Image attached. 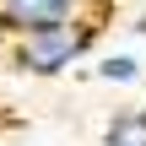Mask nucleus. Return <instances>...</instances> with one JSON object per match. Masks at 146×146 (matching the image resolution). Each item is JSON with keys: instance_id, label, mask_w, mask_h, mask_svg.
<instances>
[{"instance_id": "obj_3", "label": "nucleus", "mask_w": 146, "mask_h": 146, "mask_svg": "<svg viewBox=\"0 0 146 146\" xmlns=\"http://www.w3.org/2000/svg\"><path fill=\"white\" fill-rule=\"evenodd\" d=\"M103 146H146V108H119L103 125Z\"/></svg>"}, {"instance_id": "obj_5", "label": "nucleus", "mask_w": 146, "mask_h": 146, "mask_svg": "<svg viewBox=\"0 0 146 146\" xmlns=\"http://www.w3.org/2000/svg\"><path fill=\"white\" fill-rule=\"evenodd\" d=\"M11 38H16V33H11V22H5V11H0V49H5Z\"/></svg>"}, {"instance_id": "obj_4", "label": "nucleus", "mask_w": 146, "mask_h": 146, "mask_svg": "<svg viewBox=\"0 0 146 146\" xmlns=\"http://www.w3.org/2000/svg\"><path fill=\"white\" fill-rule=\"evenodd\" d=\"M92 70H98V81H114V87L141 81V60H135V54H103Z\"/></svg>"}, {"instance_id": "obj_6", "label": "nucleus", "mask_w": 146, "mask_h": 146, "mask_svg": "<svg viewBox=\"0 0 146 146\" xmlns=\"http://www.w3.org/2000/svg\"><path fill=\"white\" fill-rule=\"evenodd\" d=\"M135 33H146V16H141V22H135Z\"/></svg>"}, {"instance_id": "obj_2", "label": "nucleus", "mask_w": 146, "mask_h": 146, "mask_svg": "<svg viewBox=\"0 0 146 146\" xmlns=\"http://www.w3.org/2000/svg\"><path fill=\"white\" fill-rule=\"evenodd\" d=\"M0 11H5V22H11L16 38L81 22V0H0Z\"/></svg>"}, {"instance_id": "obj_1", "label": "nucleus", "mask_w": 146, "mask_h": 146, "mask_svg": "<svg viewBox=\"0 0 146 146\" xmlns=\"http://www.w3.org/2000/svg\"><path fill=\"white\" fill-rule=\"evenodd\" d=\"M92 22H70V27H49V33H27V38H11V65L27 70V76H60L70 70L87 49H92Z\"/></svg>"}]
</instances>
